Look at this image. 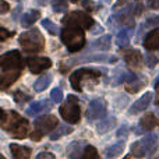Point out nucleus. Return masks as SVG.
Listing matches in <instances>:
<instances>
[{
  "label": "nucleus",
  "instance_id": "f257e3e1",
  "mask_svg": "<svg viewBox=\"0 0 159 159\" xmlns=\"http://www.w3.org/2000/svg\"><path fill=\"white\" fill-rule=\"evenodd\" d=\"M60 38L70 52H78L85 45V36L82 32V28L75 27V25H66L61 30Z\"/></svg>",
  "mask_w": 159,
  "mask_h": 159
},
{
  "label": "nucleus",
  "instance_id": "f03ea898",
  "mask_svg": "<svg viewBox=\"0 0 159 159\" xmlns=\"http://www.w3.org/2000/svg\"><path fill=\"white\" fill-rule=\"evenodd\" d=\"M2 127L14 135V138H25L28 134L30 124L25 119H22L17 112H8L4 121H2Z\"/></svg>",
  "mask_w": 159,
  "mask_h": 159
},
{
  "label": "nucleus",
  "instance_id": "7ed1b4c3",
  "mask_svg": "<svg viewBox=\"0 0 159 159\" xmlns=\"http://www.w3.org/2000/svg\"><path fill=\"white\" fill-rule=\"evenodd\" d=\"M18 42H20V45L24 48L25 52H30V53H38V52H41V50H43V48H45L43 36H42V34L39 32L38 30H35V28L21 34Z\"/></svg>",
  "mask_w": 159,
  "mask_h": 159
},
{
  "label": "nucleus",
  "instance_id": "20e7f679",
  "mask_svg": "<svg viewBox=\"0 0 159 159\" xmlns=\"http://www.w3.org/2000/svg\"><path fill=\"white\" fill-rule=\"evenodd\" d=\"M59 126L57 119L53 115H45L41 119L35 121V131L31 134V140L32 141H39L42 138V135L50 133Z\"/></svg>",
  "mask_w": 159,
  "mask_h": 159
},
{
  "label": "nucleus",
  "instance_id": "39448f33",
  "mask_svg": "<svg viewBox=\"0 0 159 159\" xmlns=\"http://www.w3.org/2000/svg\"><path fill=\"white\" fill-rule=\"evenodd\" d=\"M60 115L67 123H78L80 120V106H78V98L74 95H69L67 101L60 107Z\"/></svg>",
  "mask_w": 159,
  "mask_h": 159
},
{
  "label": "nucleus",
  "instance_id": "423d86ee",
  "mask_svg": "<svg viewBox=\"0 0 159 159\" xmlns=\"http://www.w3.org/2000/svg\"><path fill=\"white\" fill-rule=\"evenodd\" d=\"M61 21H63V24L75 25V27H81L84 30H91L95 25V21L92 20V17L87 13H82V11H74V13L66 16Z\"/></svg>",
  "mask_w": 159,
  "mask_h": 159
},
{
  "label": "nucleus",
  "instance_id": "0eeeda50",
  "mask_svg": "<svg viewBox=\"0 0 159 159\" xmlns=\"http://www.w3.org/2000/svg\"><path fill=\"white\" fill-rule=\"evenodd\" d=\"M22 60L20 52L17 50H11L7 52L0 57V69L2 71H8V70H21Z\"/></svg>",
  "mask_w": 159,
  "mask_h": 159
},
{
  "label": "nucleus",
  "instance_id": "6e6552de",
  "mask_svg": "<svg viewBox=\"0 0 159 159\" xmlns=\"http://www.w3.org/2000/svg\"><path fill=\"white\" fill-rule=\"evenodd\" d=\"M101 75V71L98 69H78L77 71H74L70 77V82H71V87L74 88L75 91L81 92V82L84 77H99Z\"/></svg>",
  "mask_w": 159,
  "mask_h": 159
},
{
  "label": "nucleus",
  "instance_id": "1a4fd4ad",
  "mask_svg": "<svg viewBox=\"0 0 159 159\" xmlns=\"http://www.w3.org/2000/svg\"><path fill=\"white\" fill-rule=\"evenodd\" d=\"M106 116V105L102 99H93L89 102L87 109V117L89 120H98Z\"/></svg>",
  "mask_w": 159,
  "mask_h": 159
},
{
  "label": "nucleus",
  "instance_id": "9d476101",
  "mask_svg": "<svg viewBox=\"0 0 159 159\" xmlns=\"http://www.w3.org/2000/svg\"><path fill=\"white\" fill-rule=\"evenodd\" d=\"M27 64L34 74H38V73L49 69L52 66V61L48 57H30L27 60Z\"/></svg>",
  "mask_w": 159,
  "mask_h": 159
},
{
  "label": "nucleus",
  "instance_id": "9b49d317",
  "mask_svg": "<svg viewBox=\"0 0 159 159\" xmlns=\"http://www.w3.org/2000/svg\"><path fill=\"white\" fill-rule=\"evenodd\" d=\"M151 99H152V92H145L140 99H137V101L131 105V107L129 109V113L130 115H137V113L144 112V110L149 106Z\"/></svg>",
  "mask_w": 159,
  "mask_h": 159
},
{
  "label": "nucleus",
  "instance_id": "f8f14e48",
  "mask_svg": "<svg viewBox=\"0 0 159 159\" xmlns=\"http://www.w3.org/2000/svg\"><path fill=\"white\" fill-rule=\"evenodd\" d=\"M52 107V103H49V101L43 99V101H36L32 102L30 106L27 107V115L28 116H38L41 113H45L48 110H50Z\"/></svg>",
  "mask_w": 159,
  "mask_h": 159
},
{
  "label": "nucleus",
  "instance_id": "ddd939ff",
  "mask_svg": "<svg viewBox=\"0 0 159 159\" xmlns=\"http://www.w3.org/2000/svg\"><path fill=\"white\" fill-rule=\"evenodd\" d=\"M133 34H134V27H129V28H123V30H120L119 34H117V36H116V45L120 46V48L129 46Z\"/></svg>",
  "mask_w": 159,
  "mask_h": 159
},
{
  "label": "nucleus",
  "instance_id": "4468645a",
  "mask_svg": "<svg viewBox=\"0 0 159 159\" xmlns=\"http://www.w3.org/2000/svg\"><path fill=\"white\" fill-rule=\"evenodd\" d=\"M141 144L144 145L147 151V157H151L154 155V152L157 151V147H158V135L155 134H147L145 137H143V140H140Z\"/></svg>",
  "mask_w": 159,
  "mask_h": 159
},
{
  "label": "nucleus",
  "instance_id": "2eb2a0df",
  "mask_svg": "<svg viewBox=\"0 0 159 159\" xmlns=\"http://www.w3.org/2000/svg\"><path fill=\"white\" fill-rule=\"evenodd\" d=\"M144 48L148 50H159V28H155L145 36Z\"/></svg>",
  "mask_w": 159,
  "mask_h": 159
},
{
  "label": "nucleus",
  "instance_id": "dca6fc26",
  "mask_svg": "<svg viewBox=\"0 0 159 159\" xmlns=\"http://www.w3.org/2000/svg\"><path fill=\"white\" fill-rule=\"evenodd\" d=\"M18 77H20V70L2 71V75H0V88H2V89H6V88L10 87Z\"/></svg>",
  "mask_w": 159,
  "mask_h": 159
},
{
  "label": "nucleus",
  "instance_id": "f3484780",
  "mask_svg": "<svg viewBox=\"0 0 159 159\" xmlns=\"http://www.w3.org/2000/svg\"><path fill=\"white\" fill-rule=\"evenodd\" d=\"M124 59H126L127 64L130 67H134V69L141 67V64H143V56H141V53L138 50H130V52H127Z\"/></svg>",
  "mask_w": 159,
  "mask_h": 159
},
{
  "label": "nucleus",
  "instance_id": "a211bd4d",
  "mask_svg": "<svg viewBox=\"0 0 159 159\" xmlns=\"http://www.w3.org/2000/svg\"><path fill=\"white\" fill-rule=\"evenodd\" d=\"M10 151L16 159H27L31 157V148L28 147H21L17 144H11L10 145Z\"/></svg>",
  "mask_w": 159,
  "mask_h": 159
},
{
  "label": "nucleus",
  "instance_id": "6ab92c4d",
  "mask_svg": "<svg viewBox=\"0 0 159 159\" xmlns=\"http://www.w3.org/2000/svg\"><path fill=\"white\" fill-rule=\"evenodd\" d=\"M110 43H112V35H103L99 39H96V41L92 42L91 49H93V50H109Z\"/></svg>",
  "mask_w": 159,
  "mask_h": 159
},
{
  "label": "nucleus",
  "instance_id": "aec40b11",
  "mask_svg": "<svg viewBox=\"0 0 159 159\" xmlns=\"http://www.w3.org/2000/svg\"><path fill=\"white\" fill-rule=\"evenodd\" d=\"M115 126H116V117H113V116L105 117L103 120H101L96 124V131H98L99 134H105V133L110 131Z\"/></svg>",
  "mask_w": 159,
  "mask_h": 159
},
{
  "label": "nucleus",
  "instance_id": "412c9836",
  "mask_svg": "<svg viewBox=\"0 0 159 159\" xmlns=\"http://www.w3.org/2000/svg\"><path fill=\"white\" fill-rule=\"evenodd\" d=\"M84 141H74V143H71L69 145V148H67V157L69 158H80L82 157V147H84Z\"/></svg>",
  "mask_w": 159,
  "mask_h": 159
},
{
  "label": "nucleus",
  "instance_id": "4be33fe9",
  "mask_svg": "<svg viewBox=\"0 0 159 159\" xmlns=\"http://www.w3.org/2000/svg\"><path fill=\"white\" fill-rule=\"evenodd\" d=\"M158 126V120L157 117L154 116V113H147L143 119L140 120V127L141 130H152L154 127Z\"/></svg>",
  "mask_w": 159,
  "mask_h": 159
},
{
  "label": "nucleus",
  "instance_id": "5701e85b",
  "mask_svg": "<svg viewBox=\"0 0 159 159\" xmlns=\"http://www.w3.org/2000/svg\"><path fill=\"white\" fill-rule=\"evenodd\" d=\"M124 151V140L123 141H119V143L113 144L110 145L109 148L105 149V157L106 158H116Z\"/></svg>",
  "mask_w": 159,
  "mask_h": 159
},
{
  "label": "nucleus",
  "instance_id": "b1692460",
  "mask_svg": "<svg viewBox=\"0 0 159 159\" xmlns=\"http://www.w3.org/2000/svg\"><path fill=\"white\" fill-rule=\"evenodd\" d=\"M39 16H41V13L38 10H31L28 13L22 14V17H21L22 27H31V25H34V22L36 20H39Z\"/></svg>",
  "mask_w": 159,
  "mask_h": 159
},
{
  "label": "nucleus",
  "instance_id": "393cba45",
  "mask_svg": "<svg viewBox=\"0 0 159 159\" xmlns=\"http://www.w3.org/2000/svg\"><path fill=\"white\" fill-rule=\"evenodd\" d=\"M50 82H52V75H50V74H45V75L39 77L35 81V84H34V89H35L36 92H39V91H43L45 88L49 87Z\"/></svg>",
  "mask_w": 159,
  "mask_h": 159
},
{
  "label": "nucleus",
  "instance_id": "a878e982",
  "mask_svg": "<svg viewBox=\"0 0 159 159\" xmlns=\"http://www.w3.org/2000/svg\"><path fill=\"white\" fill-rule=\"evenodd\" d=\"M71 131H73V129L70 126H57L55 129V131L50 134V140L52 141L59 140L60 137H63V135H66V134H70Z\"/></svg>",
  "mask_w": 159,
  "mask_h": 159
},
{
  "label": "nucleus",
  "instance_id": "bb28decb",
  "mask_svg": "<svg viewBox=\"0 0 159 159\" xmlns=\"http://www.w3.org/2000/svg\"><path fill=\"white\" fill-rule=\"evenodd\" d=\"M131 155H134L137 158L147 157V151L144 148V145L141 144V141H135V143L131 144Z\"/></svg>",
  "mask_w": 159,
  "mask_h": 159
},
{
  "label": "nucleus",
  "instance_id": "cd10ccee",
  "mask_svg": "<svg viewBox=\"0 0 159 159\" xmlns=\"http://www.w3.org/2000/svg\"><path fill=\"white\" fill-rule=\"evenodd\" d=\"M52 7L56 13H63L67 10V2L66 0H52Z\"/></svg>",
  "mask_w": 159,
  "mask_h": 159
},
{
  "label": "nucleus",
  "instance_id": "c85d7f7f",
  "mask_svg": "<svg viewBox=\"0 0 159 159\" xmlns=\"http://www.w3.org/2000/svg\"><path fill=\"white\" fill-rule=\"evenodd\" d=\"M82 158L84 159H98L99 155L92 145H88V147H85V151H84V154H82Z\"/></svg>",
  "mask_w": 159,
  "mask_h": 159
},
{
  "label": "nucleus",
  "instance_id": "c756f323",
  "mask_svg": "<svg viewBox=\"0 0 159 159\" xmlns=\"http://www.w3.org/2000/svg\"><path fill=\"white\" fill-rule=\"evenodd\" d=\"M50 99L55 103H60L63 101V92H61L60 88H53L52 92H50Z\"/></svg>",
  "mask_w": 159,
  "mask_h": 159
},
{
  "label": "nucleus",
  "instance_id": "7c9ffc66",
  "mask_svg": "<svg viewBox=\"0 0 159 159\" xmlns=\"http://www.w3.org/2000/svg\"><path fill=\"white\" fill-rule=\"evenodd\" d=\"M42 25H43V28L48 31V32H50V34H56V32H57V27H56V25L53 24L50 20H48V18L42 20Z\"/></svg>",
  "mask_w": 159,
  "mask_h": 159
},
{
  "label": "nucleus",
  "instance_id": "2f4dec72",
  "mask_svg": "<svg viewBox=\"0 0 159 159\" xmlns=\"http://www.w3.org/2000/svg\"><path fill=\"white\" fill-rule=\"evenodd\" d=\"M14 99H16V102L18 105H24L25 101H30L31 96L30 95H24L21 91H16V93H14Z\"/></svg>",
  "mask_w": 159,
  "mask_h": 159
},
{
  "label": "nucleus",
  "instance_id": "473e14b6",
  "mask_svg": "<svg viewBox=\"0 0 159 159\" xmlns=\"http://www.w3.org/2000/svg\"><path fill=\"white\" fill-rule=\"evenodd\" d=\"M145 64L148 67H155L158 64V57L154 55H147L145 56Z\"/></svg>",
  "mask_w": 159,
  "mask_h": 159
},
{
  "label": "nucleus",
  "instance_id": "72a5a7b5",
  "mask_svg": "<svg viewBox=\"0 0 159 159\" xmlns=\"http://www.w3.org/2000/svg\"><path fill=\"white\" fill-rule=\"evenodd\" d=\"M159 25V17H151L144 22V27H157Z\"/></svg>",
  "mask_w": 159,
  "mask_h": 159
},
{
  "label": "nucleus",
  "instance_id": "f704fd0d",
  "mask_svg": "<svg viewBox=\"0 0 159 159\" xmlns=\"http://www.w3.org/2000/svg\"><path fill=\"white\" fill-rule=\"evenodd\" d=\"M13 35V32H8L7 30H6V28H0V39H2V41H4V39H7L8 36H11Z\"/></svg>",
  "mask_w": 159,
  "mask_h": 159
},
{
  "label": "nucleus",
  "instance_id": "c9c22d12",
  "mask_svg": "<svg viewBox=\"0 0 159 159\" xmlns=\"http://www.w3.org/2000/svg\"><path fill=\"white\" fill-rule=\"evenodd\" d=\"M8 10H10V6H8L4 0H2V2H0V14H6Z\"/></svg>",
  "mask_w": 159,
  "mask_h": 159
},
{
  "label": "nucleus",
  "instance_id": "e433bc0d",
  "mask_svg": "<svg viewBox=\"0 0 159 159\" xmlns=\"http://www.w3.org/2000/svg\"><path fill=\"white\" fill-rule=\"evenodd\" d=\"M127 134H129V127H127V126H123V127H120V129H119L117 137H126Z\"/></svg>",
  "mask_w": 159,
  "mask_h": 159
},
{
  "label": "nucleus",
  "instance_id": "4c0bfd02",
  "mask_svg": "<svg viewBox=\"0 0 159 159\" xmlns=\"http://www.w3.org/2000/svg\"><path fill=\"white\" fill-rule=\"evenodd\" d=\"M43 158L55 159V155H53V154H49V152H41V154L36 155V159H43Z\"/></svg>",
  "mask_w": 159,
  "mask_h": 159
},
{
  "label": "nucleus",
  "instance_id": "58836bf2",
  "mask_svg": "<svg viewBox=\"0 0 159 159\" xmlns=\"http://www.w3.org/2000/svg\"><path fill=\"white\" fill-rule=\"evenodd\" d=\"M147 6H148L149 8H152V10H155V8H159V0H147Z\"/></svg>",
  "mask_w": 159,
  "mask_h": 159
},
{
  "label": "nucleus",
  "instance_id": "ea45409f",
  "mask_svg": "<svg viewBox=\"0 0 159 159\" xmlns=\"http://www.w3.org/2000/svg\"><path fill=\"white\" fill-rule=\"evenodd\" d=\"M82 6H84V8H87V10H93V3L92 2L85 0V2H82Z\"/></svg>",
  "mask_w": 159,
  "mask_h": 159
},
{
  "label": "nucleus",
  "instance_id": "a19ab883",
  "mask_svg": "<svg viewBox=\"0 0 159 159\" xmlns=\"http://www.w3.org/2000/svg\"><path fill=\"white\" fill-rule=\"evenodd\" d=\"M155 89H157V98H155V105H159V80L155 82Z\"/></svg>",
  "mask_w": 159,
  "mask_h": 159
},
{
  "label": "nucleus",
  "instance_id": "79ce46f5",
  "mask_svg": "<svg viewBox=\"0 0 159 159\" xmlns=\"http://www.w3.org/2000/svg\"><path fill=\"white\" fill-rule=\"evenodd\" d=\"M36 3H38L39 6H46L48 3H49V0H35Z\"/></svg>",
  "mask_w": 159,
  "mask_h": 159
},
{
  "label": "nucleus",
  "instance_id": "37998d69",
  "mask_svg": "<svg viewBox=\"0 0 159 159\" xmlns=\"http://www.w3.org/2000/svg\"><path fill=\"white\" fill-rule=\"evenodd\" d=\"M71 2H78V0H71Z\"/></svg>",
  "mask_w": 159,
  "mask_h": 159
}]
</instances>
